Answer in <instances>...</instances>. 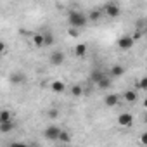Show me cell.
I'll use <instances>...</instances> for the list:
<instances>
[{"label":"cell","mask_w":147,"mask_h":147,"mask_svg":"<svg viewBox=\"0 0 147 147\" xmlns=\"http://www.w3.org/2000/svg\"><path fill=\"white\" fill-rule=\"evenodd\" d=\"M67 24H69L71 28L82 30V28L87 26V16H85L83 12H80V11H71L69 16H67Z\"/></svg>","instance_id":"1"},{"label":"cell","mask_w":147,"mask_h":147,"mask_svg":"<svg viewBox=\"0 0 147 147\" xmlns=\"http://www.w3.org/2000/svg\"><path fill=\"white\" fill-rule=\"evenodd\" d=\"M133 43H135V40L131 38V35H123V36L118 38V47H119V50H130V49L133 47Z\"/></svg>","instance_id":"2"},{"label":"cell","mask_w":147,"mask_h":147,"mask_svg":"<svg viewBox=\"0 0 147 147\" xmlns=\"http://www.w3.org/2000/svg\"><path fill=\"white\" fill-rule=\"evenodd\" d=\"M64 59H66V55H64V52H61V50H54V52L50 54V57H49V61H50L52 66H61V64H64Z\"/></svg>","instance_id":"3"},{"label":"cell","mask_w":147,"mask_h":147,"mask_svg":"<svg viewBox=\"0 0 147 147\" xmlns=\"http://www.w3.org/2000/svg\"><path fill=\"white\" fill-rule=\"evenodd\" d=\"M59 131H61V128H59V126L50 125V126H47V128L43 130V135H45V138H49V140H57Z\"/></svg>","instance_id":"4"},{"label":"cell","mask_w":147,"mask_h":147,"mask_svg":"<svg viewBox=\"0 0 147 147\" xmlns=\"http://www.w3.org/2000/svg\"><path fill=\"white\" fill-rule=\"evenodd\" d=\"M104 12H106L109 18H118V16L121 14V9H119V5H116V4H106V5H104Z\"/></svg>","instance_id":"5"},{"label":"cell","mask_w":147,"mask_h":147,"mask_svg":"<svg viewBox=\"0 0 147 147\" xmlns=\"http://www.w3.org/2000/svg\"><path fill=\"white\" fill-rule=\"evenodd\" d=\"M118 123H119V126H130L133 123V116L130 113H123L118 116Z\"/></svg>","instance_id":"6"},{"label":"cell","mask_w":147,"mask_h":147,"mask_svg":"<svg viewBox=\"0 0 147 147\" xmlns=\"http://www.w3.org/2000/svg\"><path fill=\"white\" fill-rule=\"evenodd\" d=\"M11 83H14V85H19V83H24L26 82V75L24 73H21V71H16V73H12L11 75Z\"/></svg>","instance_id":"7"},{"label":"cell","mask_w":147,"mask_h":147,"mask_svg":"<svg viewBox=\"0 0 147 147\" xmlns=\"http://www.w3.org/2000/svg\"><path fill=\"white\" fill-rule=\"evenodd\" d=\"M95 85H97L100 90H107V88H111V85H113V78L104 75V76H102V78H100V80L95 83Z\"/></svg>","instance_id":"8"},{"label":"cell","mask_w":147,"mask_h":147,"mask_svg":"<svg viewBox=\"0 0 147 147\" xmlns=\"http://www.w3.org/2000/svg\"><path fill=\"white\" fill-rule=\"evenodd\" d=\"M118 102H119V97H118L116 94H107V95L104 97L106 107H114V106H118Z\"/></svg>","instance_id":"9"},{"label":"cell","mask_w":147,"mask_h":147,"mask_svg":"<svg viewBox=\"0 0 147 147\" xmlns=\"http://www.w3.org/2000/svg\"><path fill=\"white\" fill-rule=\"evenodd\" d=\"M123 73H125V67L123 66H119V64H114L113 67H111V78H119V76H123Z\"/></svg>","instance_id":"10"},{"label":"cell","mask_w":147,"mask_h":147,"mask_svg":"<svg viewBox=\"0 0 147 147\" xmlns=\"http://www.w3.org/2000/svg\"><path fill=\"white\" fill-rule=\"evenodd\" d=\"M102 76H104V71H102V69H94V71H90V78H88V80H90L92 83H97Z\"/></svg>","instance_id":"11"},{"label":"cell","mask_w":147,"mask_h":147,"mask_svg":"<svg viewBox=\"0 0 147 147\" xmlns=\"http://www.w3.org/2000/svg\"><path fill=\"white\" fill-rule=\"evenodd\" d=\"M12 130H14L12 119H11V121H2V123H0V131H2V133H11Z\"/></svg>","instance_id":"12"},{"label":"cell","mask_w":147,"mask_h":147,"mask_svg":"<svg viewBox=\"0 0 147 147\" xmlns=\"http://www.w3.org/2000/svg\"><path fill=\"white\" fill-rule=\"evenodd\" d=\"M50 88H52V92H54V94H62V92L66 90V85H64L62 82H52Z\"/></svg>","instance_id":"13"},{"label":"cell","mask_w":147,"mask_h":147,"mask_svg":"<svg viewBox=\"0 0 147 147\" xmlns=\"http://www.w3.org/2000/svg\"><path fill=\"white\" fill-rule=\"evenodd\" d=\"M43 35V45H54V42H55V38H54V33L52 31H45V33H42Z\"/></svg>","instance_id":"14"},{"label":"cell","mask_w":147,"mask_h":147,"mask_svg":"<svg viewBox=\"0 0 147 147\" xmlns=\"http://www.w3.org/2000/svg\"><path fill=\"white\" fill-rule=\"evenodd\" d=\"M137 99H138V95L135 90H125V100L126 102H137Z\"/></svg>","instance_id":"15"},{"label":"cell","mask_w":147,"mask_h":147,"mask_svg":"<svg viewBox=\"0 0 147 147\" xmlns=\"http://www.w3.org/2000/svg\"><path fill=\"white\" fill-rule=\"evenodd\" d=\"M85 54H87V45H85V43H80V45L75 47V55L82 57V55H85Z\"/></svg>","instance_id":"16"},{"label":"cell","mask_w":147,"mask_h":147,"mask_svg":"<svg viewBox=\"0 0 147 147\" xmlns=\"http://www.w3.org/2000/svg\"><path fill=\"white\" fill-rule=\"evenodd\" d=\"M57 140H61V142H64V144H69V142H71V137H69V133H67V131L61 130V131H59V137H57Z\"/></svg>","instance_id":"17"},{"label":"cell","mask_w":147,"mask_h":147,"mask_svg":"<svg viewBox=\"0 0 147 147\" xmlns=\"http://www.w3.org/2000/svg\"><path fill=\"white\" fill-rule=\"evenodd\" d=\"M71 95H73V97H80V95H83V88H82L80 85H73V87H71Z\"/></svg>","instance_id":"18"},{"label":"cell","mask_w":147,"mask_h":147,"mask_svg":"<svg viewBox=\"0 0 147 147\" xmlns=\"http://www.w3.org/2000/svg\"><path fill=\"white\" fill-rule=\"evenodd\" d=\"M12 119V114L9 113V111H0V123H2V121H11Z\"/></svg>","instance_id":"19"},{"label":"cell","mask_w":147,"mask_h":147,"mask_svg":"<svg viewBox=\"0 0 147 147\" xmlns=\"http://www.w3.org/2000/svg\"><path fill=\"white\" fill-rule=\"evenodd\" d=\"M33 43H35L36 47H43V35H42V33H36V35L33 36Z\"/></svg>","instance_id":"20"},{"label":"cell","mask_w":147,"mask_h":147,"mask_svg":"<svg viewBox=\"0 0 147 147\" xmlns=\"http://www.w3.org/2000/svg\"><path fill=\"white\" fill-rule=\"evenodd\" d=\"M88 18H90V21H99V18H100V11H92Z\"/></svg>","instance_id":"21"},{"label":"cell","mask_w":147,"mask_h":147,"mask_svg":"<svg viewBox=\"0 0 147 147\" xmlns=\"http://www.w3.org/2000/svg\"><path fill=\"white\" fill-rule=\"evenodd\" d=\"M138 87H140V90H145V88H147V78H145V76H144V78H140Z\"/></svg>","instance_id":"22"},{"label":"cell","mask_w":147,"mask_h":147,"mask_svg":"<svg viewBox=\"0 0 147 147\" xmlns=\"http://www.w3.org/2000/svg\"><path fill=\"white\" fill-rule=\"evenodd\" d=\"M47 114H49V118H50V119H55V118L59 116V111H57V109H50Z\"/></svg>","instance_id":"23"},{"label":"cell","mask_w":147,"mask_h":147,"mask_svg":"<svg viewBox=\"0 0 147 147\" xmlns=\"http://www.w3.org/2000/svg\"><path fill=\"white\" fill-rule=\"evenodd\" d=\"M142 35H144V31H135V33L131 35V38H133V40H140Z\"/></svg>","instance_id":"24"},{"label":"cell","mask_w":147,"mask_h":147,"mask_svg":"<svg viewBox=\"0 0 147 147\" xmlns=\"http://www.w3.org/2000/svg\"><path fill=\"white\" fill-rule=\"evenodd\" d=\"M69 35H73V36H78V28H69Z\"/></svg>","instance_id":"25"},{"label":"cell","mask_w":147,"mask_h":147,"mask_svg":"<svg viewBox=\"0 0 147 147\" xmlns=\"http://www.w3.org/2000/svg\"><path fill=\"white\" fill-rule=\"evenodd\" d=\"M5 50H7V45H5L4 42H0V54H4Z\"/></svg>","instance_id":"26"},{"label":"cell","mask_w":147,"mask_h":147,"mask_svg":"<svg viewBox=\"0 0 147 147\" xmlns=\"http://www.w3.org/2000/svg\"><path fill=\"white\" fill-rule=\"evenodd\" d=\"M137 26H138V28H142V26H144V19H138V23H137Z\"/></svg>","instance_id":"27"},{"label":"cell","mask_w":147,"mask_h":147,"mask_svg":"<svg viewBox=\"0 0 147 147\" xmlns=\"http://www.w3.org/2000/svg\"><path fill=\"white\" fill-rule=\"evenodd\" d=\"M142 142H144V144H147V135H145V133L142 135Z\"/></svg>","instance_id":"28"}]
</instances>
